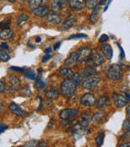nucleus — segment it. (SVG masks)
Returning a JSON list of instances; mask_svg holds the SVG:
<instances>
[{"mask_svg":"<svg viewBox=\"0 0 130 147\" xmlns=\"http://www.w3.org/2000/svg\"><path fill=\"white\" fill-rule=\"evenodd\" d=\"M97 3L98 1L97 0H85V7L87 8V9H94V8L97 6Z\"/></svg>","mask_w":130,"mask_h":147,"instance_id":"c756f323","label":"nucleus"},{"mask_svg":"<svg viewBox=\"0 0 130 147\" xmlns=\"http://www.w3.org/2000/svg\"><path fill=\"white\" fill-rule=\"evenodd\" d=\"M32 12H33V14H34V16H36V17L44 18V17H47V16L49 15V13H50V10H49V8L47 7V6L40 5L39 7L33 9Z\"/></svg>","mask_w":130,"mask_h":147,"instance_id":"6e6552de","label":"nucleus"},{"mask_svg":"<svg viewBox=\"0 0 130 147\" xmlns=\"http://www.w3.org/2000/svg\"><path fill=\"white\" fill-rule=\"evenodd\" d=\"M105 2H106V0H101V1L99 2V5H103V4H104Z\"/></svg>","mask_w":130,"mask_h":147,"instance_id":"4d7b16f0","label":"nucleus"},{"mask_svg":"<svg viewBox=\"0 0 130 147\" xmlns=\"http://www.w3.org/2000/svg\"><path fill=\"white\" fill-rule=\"evenodd\" d=\"M25 76L30 80H35V76H36V74H35L34 70H29L27 73H25Z\"/></svg>","mask_w":130,"mask_h":147,"instance_id":"c9c22d12","label":"nucleus"},{"mask_svg":"<svg viewBox=\"0 0 130 147\" xmlns=\"http://www.w3.org/2000/svg\"><path fill=\"white\" fill-rule=\"evenodd\" d=\"M108 102H109V99H108V97L107 96H100L99 98L96 100V106L98 107V108H104L105 106H106L107 104H108Z\"/></svg>","mask_w":130,"mask_h":147,"instance_id":"4be33fe9","label":"nucleus"},{"mask_svg":"<svg viewBox=\"0 0 130 147\" xmlns=\"http://www.w3.org/2000/svg\"><path fill=\"white\" fill-rule=\"evenodd\" d=\"M75 23H76L75 17H74V16H72V15H69L64 20V22L62 23V25H61V30H68V29H70V28H72L74 25H75Z\"/></svg>","mask_w":130,"mask_h":147,"instance_id":"4468645a","label":"nucleus"},{"mask_svg":"<svg viewBox=\"0 0 130 147\" xmlns=\"http://www.w3.org/2000/svg\"><path fill=\"white\" fill-rule=\"evenodd\" d=\"M70 79L76 84V85H79V84L82 83V79H83V75L82 73H74L71 75V78Z\"/></svg>","mask_w":130,"mask_h":147,"instance_id":"a878e982","label":"nucleus"},{"mask_svg":"<svg viewBox=\"0 0 130 147\" xmlns=\"http://www.w3.org/2000/svg\"><path fill=\"white\" fill-rule=\"evenodd\" d=\"M59 73H60V75L62 76V77L64 78H68V77H71V75L73 73H72V70L70 69L69 67H63L60 69V71H59Z\"/></svg>","mask_w":130,"mask_h":147,"instance_id":"cd10ccee","label":"nucleus"},{"mask_svg":"<svg viewBox=\"0 0 130 147\" xmlns=\"http://www.w3.org/2000/svg\"><path fill=\"white\" fill-rule=\"evenodd\" d=\"M121 138H123V139H127L130 141V131H126V133H125Z\"/></svg>","mask_w":130,"mask_h":147,"instance_id":"a18cd8bd","label":"nucleus"},{"mask_svg":"<svg viewBox=\"0 0 130 147\" xmlns=\"http://www.w3.org/2000/svg\"><path fill=\"white\" fill-rule=\"evenodd\" d=\"M52 57V55L50 54V53H46V54L44 55V56L42 57V62H46V61H48L49 59Z\"/></svg>","mask_w":130,"mask_h":147,"instance_id":"79ce46f5","label":"nucleus"},{"mask_svg":"<svg viewBox=\"0 0 130 147\" xmlns=\"http://www.w3.org/2000/svg\"><path fill=\"white\" fill-rule=\"evenodd\" d=\"M68 5H69L70 9L75 12L80 11L84 7V3L81 0H68Z\"/></svg>","mask_w":130,"mask_h":147,"instance_id":"ddd939ff","label":"nucleus"},{"mask_svg":"<svg viewBox=\"0 0 130 147\" xmlns=\"http://www.w3.org/2000/svg\"><path fill=\"white\" fill-rule=\"evenodd\" d=\"M126 115H127V117L130 118V105L127 106V108H126Z\"/></svg>","mask_w":130,"mask_h":147,"instance_id":"3c124183","label":"nucleus"},{"mask_svg":"<svg viewBox=\"0 0 130 147\" xmlns=\"http://www.w3.org/2000/svg\"><path fill=\"white\" fill-rule=\"evenodd\" d=\"M100 77L99 76H89V77H86V79L83 80V82H82V88L84 89V90H92V89H94L96 87V86L98 85L99 83H100Z\"/></svg>","mask_w":130,"mask_h":147,"instance_id":"7ed1b4c3","label":"nucleus"},{"mask_svg":"<svg viewBox=\"0 0 130 147\" xmlns=\"http://www.w3.org/2000/svg\"><path fill=\"white\" fill-rule=\"evenodd\" d=\"M113 101H114V104L116 105V107H118V108H123L128 103L126 96L122 94H118V93L113 94Z\"/></svg>","mask_w":130,"mask_h":147,"instance_id":"0eeeda50","label":"nucleus"},{"mask_svg":"<svg viewBox=\"0 0 130 147\" xmlns=\"http://www.w3.org/2000/svg\"><path fill=\"white\" fill-rule=\"evenodd\" d=\"M47 85V82L45 81L43 78L38 77V78H35V81H34V87L36 89L37 91H42L43 89H45Z\"/></svg>","mask_w":130,"mask_h":147,"instance_id":"6ab92c4d","label":"nucleus"},{"mask_svg":"<svg viewBox=\"0 0 130 147\" xmlns=\"http://www.w3.org/2000/svg\"><path fill=\"white\" fill-rule=\"evenodd\" d=\"M8 128V126L6 125V124H3V123H0V134L2 133V132H4L6 129Z\"/></svg>","mask_w":130,"mask_h":147,"instance_id":"37998d69","label":"nucleus"},{"mask_svg":"<svg viewBox=\"0 0 130 147\" xmlns=\"http://www.w3.org/2000/svg\"><path fill=\"white\" fill-rule=\"evenodd\" d=\"M8 1H9V2H11V3H14V2H15L16 0H8Z\"/></svg>","mask_w":130,"mask_h":147,"instance_id":"bf43d9fd","label":"nucleus"},{"mask_svg":"<svg viewBox=\"0 0 130 147\" xmlns=\"http://www.w3.org/2000/svg\"><path fill=\"white\" fill-rule=\"evenodd\" d=\"M53 123H54V120L51 119V123H50V122H49V124H48V128H51V127H52Z\"/></svg>","mask_w":130,"mask_h":147,"instance_id":"5fc2aeb1","label":"nucleus"},{"mask_svg":"<svg viewBox=\"0 0 130 147\" xmlns=\"http://www.w3.org/2000/svg\"><path fill=\"white\" fill-rule=\"evenodd\" d=\"M119 147H130V141L126 142V143H122L121 145H119Z\"/></svg>","mask_w":130,"mask_h":147,"instance_id":"8fccbe9b","label":"nucleus"},{"mask_svg":"<svg viewBox=\"0 0 130 147\" xmlns=\"http://www.w3.org/2000/svg\"><path fill=\"white\" fill-rule=\"evenodd\" d=\"M107 40H108V35H106V34H102L100 36V38H99V41H100L101 43L106 42Z\"/></svg>","mask_w":130,"mask_h":147,"instance_id":"ea45409f","label":"nucleus"},{"mask_svg":"<svg viewBox=\"0 0 130 147\" xmlns=\"http://www.w3.org/2000/svg\"><path fill=\"white\" fill-rule=\"evenodd\" d=\"M10 59V55L8 54L7 52H6L4 49H0V60L1 61H3V62H6V61H8V60Z\"/></svg>","mask_w":130,"mask_h":147,"instance_id":"7c9ffc66","label":"nucleus"},{"mask_svg":"<svg viewBox=\"0 0 130 147\" xmlns=\"http://www.w3.org/2000/svg\"><path fill=\"white\" fill-rule=\"evenodd\" d=\"M77 114H78L77 109L67 108V109H63V110L60 111V113H59V118H60L61 120H67L72 117H75Z\"/></svg>","mask_w":130,"mask_h":147,"instance_id":"1a4fd4ad","label":"nucleus"},{"mask_svg":"<svg viewBox=\"0 0 130 147\" xmlns=\"http://www.w3.org/2000/svg\"><path fill=\"white\" fill-rule=\"evenodd\" d=\"M92 120H93V116H92L89 112H85L81 115V117H80L79 123L81 124L82 126H84V127H88L89 124L91 123Z\"/></svg>","mask_w":130,"mask_h":147,"instance_id":"a211bd4d","label":"nucleus"},{"mask_svg":"<svg viewBox=\"0 0 130 147\" xmlns=\"http://www.w3.org/2000/svg\"><path fill=\"white\" fill-rule=\"evenodd\" d=\"M96 69L95 67H85V69L82 70V75L85 76V77H89L94 74H96Z\"/></svg>","mask_w":130,"mask_h":147,"instance_id":"393cba45","label":"nucleus"},{"mask_svg":"<svg viewBox=\"0 0 130 147\" xmlns=\"http://www.w3.org/2000/svg\"><path fill=\"white\" fill-rule=\"evenodd\" d=\"M8 82H9V88L12 92H16V91L19 90L20 85H21V81H20L19 77L17 75H15V74L9 75Z\"/></svg>","mask_w":130,"mask_h":147,"instance_id":"423d86ee","label":"nucleus"},{"mask_svg":"<svg viewBox=\"0 0 130 147\" xmlns=\"http://www.w3.org/2000/svg\"><path fill=\"white\" fill-rule=\"evenodd\" d=\"M105 116H106V114H105L103 111H98V112H96L95 114L93 115V120L96 122H101V121H103Z\"/></svg>","mask_w":130,"mask_h":147,"instance_id":"c85d7f7f","label":"nucleus"},{"mask_svg":"<svg viewBox=\"0 0 130 147\" xmlns=\"http://www.w3.org/2000/svg\"><path fill=\"white\" fill-rule=\"evenodd\" d=\"M35 41H36L37 43L41 42V38H40V37H36V40H35Z\"/></svg>","mask_w":130,"mask_h":147,"instance_id":"13d9d810","label":"nucleus"},{"mask_svg":"<svg viewBox=\"0 0 130 147\" xmlns=\"http://www.w3.org/2000/svg\"><path fill=\"white\" fill-rule=\"evenodd\" d=\"M122 128L125 131H130V120L129 119H125L122 123Z\"/></svg>","mask_w":130,"mask_h":147,"instance_id":"72a5a7b5","label":"nucleus"},{"mask_svg":"<svg viewBox=\"0 0 130 147\" xmlns=\"http://www.w3.org/2000/svg\"><path fill=\"white\" fill-rule=\"evenodd\" d=\"M119 47V50H120V59H124L125 58V55H124V50L122 49V47H121L120 44H117Z\"/></svg>","mask_w":130,"mask_h":147,"instance_id":"c03bdc74","label":"nucleus"},{"mask_svg":"<svg viewBox=\"0 0 130 147\" xmlns=\"http://www.w3.org/2000/svg\"><path fill=\"white\" fill-rule=\"evenodd\" d=\"M126 98L128 100V102H130V93L129 92H126Z\"/></svg>","mask_w":130,"mask_h":147,"instance_id":"6e6d98bb","label":"nucleus"},{"mask_svg":"<svg viewBox=\"0 0 130 147\" xmlns=\"http://www.w3.org/2000/svg\"><path fill=\"white\" fill-rule=\"evenodd\" d=\"M76 84L71 79H64L60 85V92L65 98H71L76 92Z\"/></svg>","mask_w":130,"mask_h":147,"instance_id":"f257e3e1","label":"nucleus"},{"mask_svg":"<svg viewBox=\"0 0 130 147\" xmlns=\"http://www.w3.org/2000/svg\"><path fill=\"white\" fill-rule=\"evenodd\" d=\"M58 95H59V91L56 90V89H53V88L48 89V90L45 92V96H46L48 99H50V100H51V99L57 98V97H58Z\"/></svg>","mask_w":130,"mask_h":147,"instance_id":"b1692460","label":"nucleus"},{"mask_svg":"<svg viewBox=\"0 0 130 147\" xmlns=\"http://www.w3.org/2000/svg\"><path fill=\"white\" fill-rule=\"evenodd\" d=\"M47 0H29L28 2V8L29 9H35V8L39 7L40 5H43V3H45Z\"/></svg>","mask_w":130,"mask_h":147,"instance_id":"5701e85b","label":"nucleus"},{"mask_svg":"<svg viewBox=\"0 0 130 147\" xmlns=\"http://www.w3.org/2000/svg\"><path fill=\"white\" fill-rule=\"evenodd\" d=\"M100 50L102 52V54L104 55L105 58L107 60H111L113 55V51H112V47L110 45L107 44V43H103L100 46Z\"/></svg>","mask_w":130,"mask_h":147,"instance_id":"f8f14e48","label":"nucleus"},{"mask_svg":"<svg viewBox=\"0 0 130 147\" xmlns=\"http://www.w3.org/2000/svg\"><path fill=\"white\" fill-rule=\"evenodd\" d=\"M20 94H21L22 96H30V95H31V91H30L29 87H25L22 89Z\"/></svg>","mask_w":130,"mask_h":147,"instance_id":"e433bc0d","label":"nucleus"},{"mask_svg":"<svg viewBox=\"0 0 130 147\" xmlns=\"http://www.w3.org/2000/svg\"><path fill=\"white\" fill-rule=\"evenodd\" d=\"M78 62V58H77V53L76 52H72L68 55V57L65 59L64 61V66L65 67H71V66H74L76 63Z\"/></svg>","mask_w":130,"mask_h":147,"instance_id":"dca6fc26","label":"nucleus"},{"mask_svg":"<svg viewBox=\"0 0 130 147\" xmlns=\"http://www.w3.org/2000/svg\"><path fill=\"white\" fill-rule=\"evenodd\" d=\"M65 0H52L51 1V10L52 12H59L64 8Z\"/></svg>","mask_w":130,"mask_h":147,"instance_id":"f3484780","label":"nucleus"},{"mask_svg":"<svg viewBox=\"0 0 130 147\" xmlns=\"http://www.w3.org/2000/svg\"><path fill=\"white\" fill-rule=\"evenodd\" d=\"M86 37H87V35H86V34H82V33H79V34L70 35V36L68 37V39H69V40H71V39H76V38H86Z\"/></svg>","mask_w":130,"mask_h":147,"instance_id":"f704fd0d","label":"nucleus"},{"mask_svg":"<svg viewBox=\"0 0 130 147\" xmlns=\"http://www.w3.org/2000/svg\"><path fill=\"white\" fill-rule=\"evenodd\" d=\"M60 45H61V42H57L56 44L54 45V48H53V49H54V50H57V49L59 48V46H60Z\"/></svg>","mask_w":130,"mask_h":147,"instance_id":"603ef678","label":"nucleus"},{"mask_svg":"<svg viewBox=\"0 0 130 147\" xmlns=\"http://www.w3.org/2000/svg\"><path fill=\"white\" fill-rule=\"evenodd\" d=\"M9 70H16V71L23 73L24 70H25V68H20V67H15V66H12V67H10V68H9Z\"/></svg>","mask_w":130,"mask_h":147,"instance_id":"a19ab883","label":"nucleus"},{"mask_svg":"<svg viewBox=\"0 0 130 147\" xmlns=\"http://www.w3.org/2000/svg\"><path fill=\"white\" fill-rule=\"evenodd\" d=\"M0 47H1L2 49H4V50H8V49H9V47H8L7 43H5V42L1 43V45H0Z\"/></svg>","mask_w":130,"mask_h":147,"instance_id":"49530a36","label":"nucleus"},{"mask_svg":"<svg viewBox=\"0 0 130 147\" xmlns=\"http://www.w3.org/2000/svg\"><path fill=\"white\" fill-rule=\"evenodd\" d=\"M104 137H105L104 132H101V133H99L98 136L96 137V139H95L96 145H97V146H102L103 142H104Z\"/></svg>","mask_w":130,"mask_h":147,"instance_id":"2f4dec72","label":"nucleus"},{"mask_svg":"<svg viewBox=\"0 0 130 147\" xmlns=\"http://www.w3.org/2000/svg\"><path fill=\"white\" fill-rule=\"evenodd\" d=\"M28 19H29V15L28 14H21V15H19V17L17 18V20H16V24H17L18 26H21L22 24H24L26 21H28Z\"/></svg>","mask_w":130,"mask_h":147,"instance_id":"bb28decb","label":"nucleus"},{"mask_svg":"<svg viewBox=\"0 0 130 147\" xmlns=\"http://www.w3.org/2000/svg\"><path fill=\"white\" fill-rule=\"evenodd\" d=\"M8 109H9L10 112L15 115V116H23V115L25 114V111H24L19 105L14 102L10 103V105L8 106Z\"/></svg>","mask_w":130,"mask_h":147,"instance_id":"9b49d317","label":"nucleus"},{"mask_svg":"<svg viewBox=\"0 0 130 147\" xmlns=\"http://www.w3.org/2000/svg\"><path fill=\"white\" fill-rule=\"evenodd\" d=\"M37 146H38V147H41V146L45 147V146H47V144L45 143L44 141H40V142H39V143H37Z\"/></svg>","mask_w":130,"mask_h":147,"instance_id":"09e8293b","label":"nucleus"},{"mask_svg":"<svg viewBox=\"0 0 130 147\" xmlns=\"http://www.w3.org/2000/svg\"><path fill=\"white\" fill-rule=\"evenodd\" d=\"M47 21L51 24H60L62 21V17L58 12H52L49 13V15L47 16Z\"/></svg>","mask_w":130,"mask_h":147,"instance_id":"2eb2a0df","label":"nucleus"},{"mask_svg":"<svg viewBox=\"0 0 130 147\" xmlns=\"http://www.w3.org/2000/svg\"><path fill=\"white\" fill-rule=\"evenodd\" d=\"M51 51H52V49H51L50 47H48V48L45 49V53H51Z\"/></svg>","mask_w":130,"mask_h":147,"instance_id":"864d4df0","label":"nucleus"},{"mask_svg":"<svg viewBox=\"0 0 130 147\" xmlns=\"http://www.w3.org/2000/svg\"><path fill=\"white\" fill-rule=\"evenodd\" d=\"M99 4L97 6H96L94 9H92V12H91V14H90V16H89V21L91 22L92 24H95L96 22L98 21V18H99V16H98V13H99Z\"/></svg>","mask_w":130,"mask_h":147,"instance_id":"412c9836","label":"nucleus"},{"mask_svg":"<svg viewBox=\"0 0 130 147\" xmlns=\"http://www.w3.org/2000/svg\"><path fill=\"white\" fill-rule=\"evenodd\" d=\"M6 90V84L4 81H2V80H0V93L4 92V91Z\"/></svg>","mask_w":130,"mask_h":147,"instance_id":"58836bf2","label":"nucleus"},{"mask_svg":"<svg viewBox=\"0 0 130 147\" xmlns=\"http://www.w3.org/2000/svg\"><path fill=\"white\" fill-rule=\"evenodd\" d=\"M107 77L110 80H118L122 77V68L118 64H113L107 71Z\"/></svg>","mask_w":130,"mask_h":147,"instance_id":"20e7f679","label":"nucleus"},{"mask_svg":"<svg viewBox=\"0 0 130 147\" xmlns=\"http://www.w3.org/2000/svg\"><path fill=\"white\" fill-rule=\"evenodd\" d=\"M13 37V30L8 28H4L0 31V39L2 40H7V39H10Z\"/></svg>","mask_w":130,"mask_h":147,"instance_id":"aec40b11","label":"nucleus"},{"mask_svg":"<svg viewBox=\"0 0 130 147\" xmlns=\"http://www.w3.org/2000/svg\"><path fill=\"white\" fill-rule=\"evenodd\" d=\"M34 146H37V141H36V140H31V141L27 142V143L24 145V147H34Z\"/></svg>","mask_w":130,"mask_h":147,"instance_id":"4c0bfd02","label":"nucleus"},{"mask_svg":"<svg viewBox=\"0 0 130 147\" xmlns=\"http://www.w3.org/2000/svg\"><path fill=\"white\" fill-rule=\"evenodd\" d=\"M80 103L86 107H92L96 104V98L92 93H86L80 98Z\"/></svg>","mask_w":130,"mask_h":147,"instance_id":"39448f33","label":"nucleus"},{"mask_svg":"<svg viewBox=\"0 0 130 147\" xmlns=\"http://www.w3.org/2000/svg\"><path fill=\"white\" fill-rule=\"evenodd\" d=\"M76 53H77L78 61L82 62L90 56V54L92 53V50L89 48V47H81V48H79L77 51H76Z\"/></svg>","mask_w":130,"mask_h":147,"instance_id":"9d476101","label":"nucleus"},{"mask_svg":"<svg viewBox=\"0 0 130 147\" xmlns=\"http://www.w3.org/2000/svg\"><path fill=\"white\" fill-rule=\"evenodd\" d=\"M111 1H112V0H108V1H107V4H106V5H105L104 9H103V11H106V10L108 9V7H109V5H110Z\"/></svg>","mask_w":130,"mask_h":147,"instance_id":"de8ad7c7","label":"nucleus"},{"mask_svg":"<svg viewBox=\"0 0 130 147\" xmlns=\"http://www.w3.org/2000/svg\"><path fill=\"white\" fill-rule=\"evenodd\" d=\"M103 63H104V58L97 51L92 52L88 58L84 60V64L86 67H96V66L102 65Z\"/></svg>","mask_w":130,"mask_h":147,"instance_id":"f03ea898","label":"nucleus"},{"mask_svg":"<svg viewBox=\"0 0 130 147\" xmlns=\"http://www.w3.org/2000/svg\"><path fill=\"white\" fill-rule=\"evenodd\" d=\"M10 24H11V19H10V18H5V19L0 22V28H1V29L8 28Z\"/></svg>","mask_w":130,"mask_h":147,"instance_id":"473e14b6","label":"nucleus"}]
</instances>
